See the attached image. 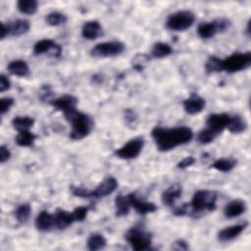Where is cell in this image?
Returning a JSON list of instances; mask_svg holds the SVG:
<instances>
[{"instance_id": "484cf974", "label": "cell", "mask_w": 251, "mask_h": 251, "mask_svg": "<svg viewBox=\"0 0 251 251\" xmlns=\"http://www.w3.org/2000/svg\"><path fill=\"white\" fill-rule=\"evenodd\" d=\"M247 128V123L239 115H234L230 117V121L226 126V129L232 133H241Z\"/></svg>"}, {"instance_id": "b9f144b4", "label": "cell", "mask_w": 251, "mask_h": 251, "mask_svg": "<svg viewBox=\"0 0 251 251\" xmlns=\"http://www.w3.org/2000/svg\"><path fill=\"white\" fill-rule=\"evenodd\" d=\"M11 87V82L9 78L5 75H0V92H5L6 90L10 89Z\"/></svg>"}, {"instance_id": "9c48e42d", "label": "cell", "mask_w": 251, "mask_h": 251, "mask_svg": "<svg viewBox=\"0 0 251 251\" xmlns=\"http://www.w3.org/2000/svg\"><path fill=\"white\" fill-rule=\"evenodd\" d=\"M144 146V139L141 136L134 137L128 142L124 144L122 147L115 150L114 154L116 157L123 160H130L136 158L142 151Z\"/></svg>"}, {"instance_id": "ee69618b", "label": "cell", "mask_w": 251, "mask_h": 251, "mask_svg": "<svg viewBox=\"0 0 251 251\" xmlns=\"http://www.w3.org/2000/svg\"><path fill=\"white\" fill-rule=\"evenodd\" d=\"M125 118H126V121L128 124H132V123H134L135 120H136V115H135V113H134L132 110L127 109V110H126V112H125Z\"/></svg>"}, {"instance_id": "8fae6325", "label": "cell", "mask_w": 251, "mask_h": 251, "mask_svg": "<svg viewBox=\"0 0 251 251\" xmlns=\"http://www.w3.org/2000/svg\"><path fill=\"white\" fill-rule=\"evenodd\" d=\"M230 115L226 113H215L208 116L206 125L207 127L212 129L218 134H221L227 126L230 121Z\"/></svg>"}, {"instance_id": "44dd1931", "label": "cell", "mask_w": 251, "mask_h": 251, "mask_svg": "<svg viewBox=\"0 0 251 251\" xmlns=\"http://www.w3.org/2000/svg\"><path fill=\"white\" fill-rule=\"evenodd\" d=\"M35 226L40 231H50L53 227H55L53 214H50L45 210L39 212L35 219Z\"/></svg>"}, {"instance_id": "7c38bea8", "label": "cell", "mask_w": 251, "mask_h": 251, "mask_svg": "<svg viewBox=\"0 0 251 251\" xmlns=\"http://www.w3.org/2000/svg\"><path fill=\"white\" fill-rule=\"evenodd\" d=\"M50 104L57 110L62 112L64 115L71 113L74 110H76L77 98L71 94L62 95L54 100L50 101Z\"/></svg>"}, {"instance_id": "cb8c5ba5", "label": "cell", "mask_w": 251, "mask_h": 251, "mask_svg": "<svg viewBox=\"0 0 251 251\" xmlns=\"http://www.w3.org/2000/svg\"><path fill=\"white\" fill-rule=\"evenodd\" d=\"M131 208L127 195H118L115 199V212L117 217H124L129 213Z\"/></svg>"}, {"instance_id": "60d3db41", "label": "cell", "mask_w": 251, "mask_h": 251, "mask_svg": "<svg viewBox=\"0 0 251 251\" xmlns=\"http://www.w3.org/2000/svg\"><path fill=\"white\" fill-rule=\"evenodd\" d=\"M189 212V203H184L182 204L181 206H178L176 207L173 213L175 216H177V217H180V216H185L187 215Z\"/></svg>"}, {"instance_id": "e575fe53", "label": "cell", "mask_w": 251, "mask_h": 251, "mask_svg": "<svg viewBox=\"0 0 251 251\" xmlns=\"http://www.w3.org/2000/svg\"><path fill=\"white\" fill-rule=\"evenodd\" d=\"M219 134L213 131L212 129L206 127L201 129L197 134V141L200 144H209L212 141H214Z\"/></svg>"}, {"instance_id": "7bdbcfd3", "label": "cell", "mask_w": 251, "mask_h": 251, "mask_svg": "<svg viewBox=\"0 0 251 251\" xmlns=\"http://www.w3.org/2000/svg\"><path fill=\"white\" fill-rule=\"evenodd\" d=\"M172 248L174 250H187L189 248V246H188L187 242L184 241L183 239H177L173 243Z\"/></svg>"}, {"instance_id": "ab89813d", "label": "cell", "mask_w": 251, "mask_h": 251, "mask_svg": "<svg viewBox=\"0 0 251 251\" xmlns=\"http://www.w3.org/2000/svg\"><path fill=\"white\" fill-rule=\"evenodd\" d=\"M11 158V151L6 145L0 146V162L1 164L6 163Z\"/></svg>"}, {"instance_id": "5b68a950", "label": "cell", "mask_w": 251, "mask_h": 251, "mask_svg": "<svg viewBox=\"0 0 251 251\" xmlns=\"http://www.w3.org/2000/svg\"><path fill=\"white\" fill-rule=\"evenodd\" d=\"M125 238L133 250L146 251L151 248V234L139 226H133L129 228L125 234Z\"/></svg>"}, {"instance_id": "3957f363", "label": "cell", "mask_w": 251, "mask_h": 251, "mask_svg": "<svg viewBox=\"0 0 251 251\" xmlns=\"http://www.w3.org/2000/svg\"><path fill=\"white\" fill-rule=\"evenodd\" d=\"M218 194L213 190H198L194 193L190 203L189 212L196 217L204 212H213L217 208Z\"/></svg>"}, {"instance_id": "ffe728a7", "label": "cell", "mask_w": 251, "mask_h": 251, "mask_svg": "<svg viewBox=\"0 0 251 251\" xmlns=\"http://www.w3.org/2000/svg\"><path fill=\"white\" fill-rule=\"evenodd\" d=\"M181 193H182L181 185H179L178 183H175V184H172L171 186H169L162 193L161 200H162L163 204H165L168 207H171L181 196Z\"/></svg>"}, {"instance_id": "4fadbf2b", "label": "cell", "mask_w": 251, "mask_h": 251, "mask_svg": "<svg viewBox=\"0 0 251 251\" xmlns=\"http://www.w3.org/2000/svg\"><path fill=\"white\" fill-rule=\"evenodd\" d=\"M118 187V181L113 176L104 178L93 190H90V198H102L112 194Z\"/></svg>"}, {"instance_id": "ba28073f", "label": "cell", "mask_w": 251, "mask_h": 251, "mask_svg": "<svg viewBox=\"0 0 251 251\" xmlns=\"http://www.w3.org/2000/svg\"><path fill=\"white\" fill-rule=\"evenodd\" d=\"M126 50V45L121 41H106L96 44L91 50L90 55L95 58H107L121 55Z\"/></svg>"}, {"instance_id": "f546056e", "label": "cell", "mask_w": 251, "mask_h": 251, "mask_svg": "<svg viewBox=\"0 0 251 251\" xmlns=\"http://www.w3.org/2000/svg\"><path fill=\"white\" fill-rule=\"evenodd\" d=\"M235 166H236V160H234L232 158H222V159L216 160L212 164L211 168H213L219 172L227 173V172H230Z\"/></svg>"}, {"instance_id": "7402d4cb", "label": "cell", "mask_w": 251, "mask_h": 251, "mask_svg": "<svg viewBox=\"0 0 251 251\" xmlns=\"http://www.w3.org/2000/svg\"><path fill=\"white\" fill-rule=\"evenodd\" d=\"M8 72L16 76L26 77L29 75V68L24 60H13L7 66Z\"/></svg>"}, {"instance_id": "74e56055", "label": "cell", "mask_w": 251, "mask_h": 251, "mask_svg": "<svg viewBox=\"0 0 251 251\" xmlns=\"http://www.w3.org/2000/svg\"><path fill=\"white\" fill-rule=\"evenodd\" d=\"M14 102H15L14 99L11 97H3L1 99V109H0L1 116L5 115L10 110V108L14 105Z\"/></svg>"}, {"instance_id": "8992f818", "label": "cell", "mask_w": 251, "mask_h": 251, "mask_svg": "<svg viewBox=\"0 0 251 251\" xmlns=\"http://www.w3.org/2000/svg\"><path fill=\"white\" fill-rule=\"evenodd\" d=\"M251 66V53L236 52L222 59V69L227 73H236L247 70Z\"/></svg>"}, {"instance_id": "d4e9b609", "label": "cell", "mask_w": 251, "mask_h": 251, "mask_svg": "<svg viewBox=\"0 0 251 251\" xmlns=\"http://www.w3.org/2000/svg\"><path fill=\"white\" fill-rule=\"evenodd\" d=\"M13 127L19 131L29 130L34 124V119L29 116H17L12 120Z\"/></svg>"}, {"instance_id": "ac0fdd59", "label": "cell", "mask_w": 251, "mask_h": 251, "mask_svg": "<svg viewBox=\"0 0 251 251\" xmlns=\"http://www.w3.org/2000/svg\"><path fill=\"white\" fill-rule=\"evenodd\" d=\"M246 211V202L241 199H234L230 201L224 209L226 218L233 219L242 215Z\"/></svg>"}, {"instance_id": "7a4b0ae2", "label": "cell", "mask_w": 251, "mask_h": 251, "mask_svg": "<svg viewBox=\"0 0 251 251\" xmlns=\"http://www.w3.org/2000/svg\"><path fill=\"white\" fill-rule=\"evenodd\" d=\"M64 117L72 126L70 138L73 140H80L86 137L93 129L94 122L92 118L77 109L64 115Z\"/></svg>"}, {"instance_id": "f35d334b", "label": "cell", "mask_w": 251, "mask_h": 251, "mask_svg": "<svg viewBox=\"0 0 251 251\" xmlns=\"http://www.w3.org/2000/svg\"><path fill=\"white\" fill-rule=\"evenodd\" d=\"M195 158L193 156H187L185 158H183L182 160H180L177 164H176V168L177 169H186L190 166H192L195 163Z\"/></svg>"}, {"instance_id": "2e32d148", "label": "cell", "mask_w": 251, "mask_h": 251, "mask_svg": "<svg viewBox=\"0 0 251 251\" xmlns=\"http://www.w3.org/2000/svg\"><path fill=\"white\" fill-rule=\"evenodd\" d=\"M205 106V99L197 94H192L190 97L183 101V109L189 115H196L201 113Z\"/></svg>"}, {"instance_id": "4dcf8cb0", "label": "cell", "mask_w": 251, "mask_h": 251, "mask_svg": "<svg viewBox=\"0 0 251 251\" xmlns=\"http://www.w3.org/2000/svg\"><path fill=\"white\" fill-rule=\"evenodd\" d=\"M38 2L35 0H20L17 3L18 10L25 15H33L37 11Z\"/></svg>"}, {"instance_id": "f1b7e54d", "label": "cell", "mask_w": 251, "mask_h": 251, "mask_svg": "<svg viewBox=\"0 0 251 251\" xmlns=\"http://www.w3.org/2000/svg\"><path fill=\"white\" fill-rule=\"evenodd\" d=\"M173 53V48L170 44L166 42H157L153 45L151 50V55L153 58L162 59Z\"/></svg>"}, {"instance_id": "836d02e7", "label": "cell", "mask_w": 251, "mask_h": 251, "mask_svg": "<svg viewBox=\"0 0 251 251\" xmlns=\"http://www.w3.org/2000/svg\"><path fill=\"white\" fill-rule=\"evenodd\" d=\"M205 70L208 74L223 72L222 69V59L216 56H210L205 64Z\"/></svg>"}, {"instance_id": "9a60e30c", "label": "cell", "mask_w": 251, "mask_h": 251, "mask_svg": "<svg viewBox=\"0 0 251 251\" xmlns=\"http://www.w3.org/2000/svg\"><path fill=\"white\" fill-rule=\"evenodd\" d=\"M247 226H248V223L244 222L241 224L226 226L219 231L218 239L222 242L231 241V240L235 239L236 237H238L244 231V229L247 227Z\"/></svg>"}, {"instance_id": "4316f807", "label": "cell", "mask_w": 251, "mask_h": 251, "mask_svg": "<svg viewBox=\"0 0 251 251\" xmlns=\"http://www.w3.org/2000/svg\"><path fill=\"white\" fill-rule=\"evenodd\" d=\"M36 138H37V135H35L31 131L24 130V131L18 132L15 138V142L21 147H30L33 145Z\"/></svg>"}, {"instance_id": "6da1fadb", "label": "cell", "mask_w": 251, "mask_h": 251, "mask_svg": "<svg viewBox=\"0 0 251 251\" xmlns=\"http://www.w3.org/2000/svg\"><path fill=\"white\" fill-rule=\"evenodd\" d=\"M151 136L159 151L168 152L179 145L190 142L193 138V131L188 126H155L151 131Z\"/></svg>"}, {"instance_id": "30bf717a", "label": "cell", "mask_w": 251, "mask_h": 251, "mask_svg": "<svg viewBox=\"0 0 251 251\" xmlns=\"http://www.w3.org/2000/svg\"><path fill=\"white\" fill-rule=\"evenodd\" d=\"M33 53L35 55H41L48 53L53 57H59L62 53V47L50 38H44L38 40L33 45Z\"/></svg>"}, {"instance_id": "bcb514c9", "label": "cell", "mask_w": 251, "mask_h": 251, "mask_svg": "<svg viewBox=\"0 0 251 251\" xmlns=\"http://www.w3.org/2000/svg\"><path fill=\"white\" fill-rule=\"evenodd\" d=\"M246 33L248 34V36H250V21H248V23H247V28H246Z\"/></svg>"}, {"instance_id": "8d00e7d4", "label": "cell", "mask_w": 251, "mask_h": 251, "mask_svg": "<svg viewBox=\"0 0 251 251\" xmlns=\"http://www.w3.org/2000/svg\"><path fill=\"white\" fill-rule=\"evenodd\" d=\"M71 191L76 197L90 198V190H88L82 186H71Z\"/></svg>"}, {"instance_id": "f6af8a7d", "label": "cell", "mask_w": 251, "mask_h": 251, "mask_svg": "<svg viewBox=\"0 0 251 251\" xmlns=\"http://www.w3.org/2000/svg\"><path fill=\"white\" fill-rule=\"evenodd\" d=\"M7 35H9V27H8V24L6 25L5 23H1L0 38H1V39H4Z\"/></svg>"}, {"instance_id": "e0dca14e", "label": "cell", "mask_w": 251, "mask_h": 251, "mask_svg": "<svg viewBox=\"0 0 251 251\" xmlns=\"http://www.w3.org/2000/svg\"><path fill=\"white\" fill-rule=\"evenodd\" d=\"M53 216L55 227L58 229H65L75 222L73 212H69L64 209H57Z\"/></svg>"}, {"instance_id": "277c9868", "label": "cell", "mask_w": 251, "mask_h": 251, "mask_svg": "<svg viewBox=\"0 0 251 251\" xmlns=\"http://www.w3.org/2000/svg\"><path fill=\"white\" fill-rule=\"evenodd\" d=\"M195 22V15L188 10H181L171 14L165 23L166 27L172 31H183L192 26Z\"/></svg>"}, {"instance_id": "d6986e66", "label": "cell", "mask_w": 251, "mask_h": 251, "mask_svg": "<svg viewBox=\"0 0 251 251\" xmlns=\"http://www.w3.org/2000/svg\"><path fill=\"white\" fill-rule=\"evenodd\" d=\"M102 34V26L98 21L85 22L81 27V36L88 40L98 38Z\"/></svg>"}, {"instance_id": "603a6c76", "label": "cell", "mask_w": 251, "mask_h": 251, "mask_svg": "<svg viewBox=\"0 0 251 251\" xmlns=\"http://www.w3.org/2000/svg\"><path fill=\"white\" fill-rule=\"evenodd\" d=\"M9 35L21 36L26 33L30 28V24L26 20H16L11 23H8Z\"/></svg>"}, {"instance_id": "1f68e13d", "label": "cell", "mask_w": 251, "mask_h": 251, "mask_svg": "<svg viewBox=\"0 0 251 251\" xmlns=\"http://www.w3.org/2000/svg\"><path fill=\"white\" fill-rule=\"evenodd\" d=\"M30 214H31V207L27 203H24V204H21L20 206H18L14 213L16 220L20 224L26 223L30 217Z\"/></svg>"}, {"instance_id": "5bb4252c", "label": "cell", "mask_w": 251, "mask_h": 251, "mask_svg": "<svg viewBox=\"0 0 251 251\" xmlns=\"http://www.w3.org/2000/svg\"><path fill=\"white\" fill-rule=\"evenodd\" d=\"M127 196H128L131 207L140 215L154 213L158 209V207L153 202H149L139 198L135 192H131L127 194Z\"/></svg>"}, {"instance_id": "83f0119b", "label": "cell", "mask_w": 251, "mask_h": 251, "mask_svg": "<svg viewBox=\"0 0 251 251\" xmlns=\"http://www.w3.org/2000/svg\"><path fill=\"white\" fill-rule=\"evenodd\" d=\"M87 248L91 251L103 249L107 245V240L101 233H91L87 239Z\"/></svg>"}, {"instance_id": "d590c367", "label": "cell", "mask_w": 251, "mask_h": 251, "mask_svg": "<svg viewBox=\"0 0 251 251\" xmlns=\"http://www.w3.org/2000/svg\"><path fill=\"white\" fill-rule=\"evenodd\" d=\"M88 210H89V208L86 207V206L76 207L73 211V215H74V218H75V222H82V221H84V219L86 218V216L88 214Z\"/></svg>"}, {"instance_id": "d6a6232c", "label": "cell", "mask_w": 251, "mask_h": 251, "mask_svg": "<svg viewBox=\"0 0 251 251\" xmlns=\"http://www.w3.org/2000/svg\"><path fill=\"white\" fill-rule=\"evenodd\" d=\"M67 21V16L61 12H51L45 17V22L51 26H59L65 25Z\"/></svg>"}, {"instance_id": "52a82bcc", "label": "cell", "mask_w": 251, "mask_h": 251, "mask_svg": "<svg viewBox=\"0 0 251 251\" xmlns=\"http://www.w3.org/2000/svg\"><path fill=\"white\" fill-rule=\"evenodd\" d=\"M231 25V22L226 18H220L213 22L201 23L197 27V34L202 39L214 37L219 32L227 30Z\"/></svg>"}]
</instances>
